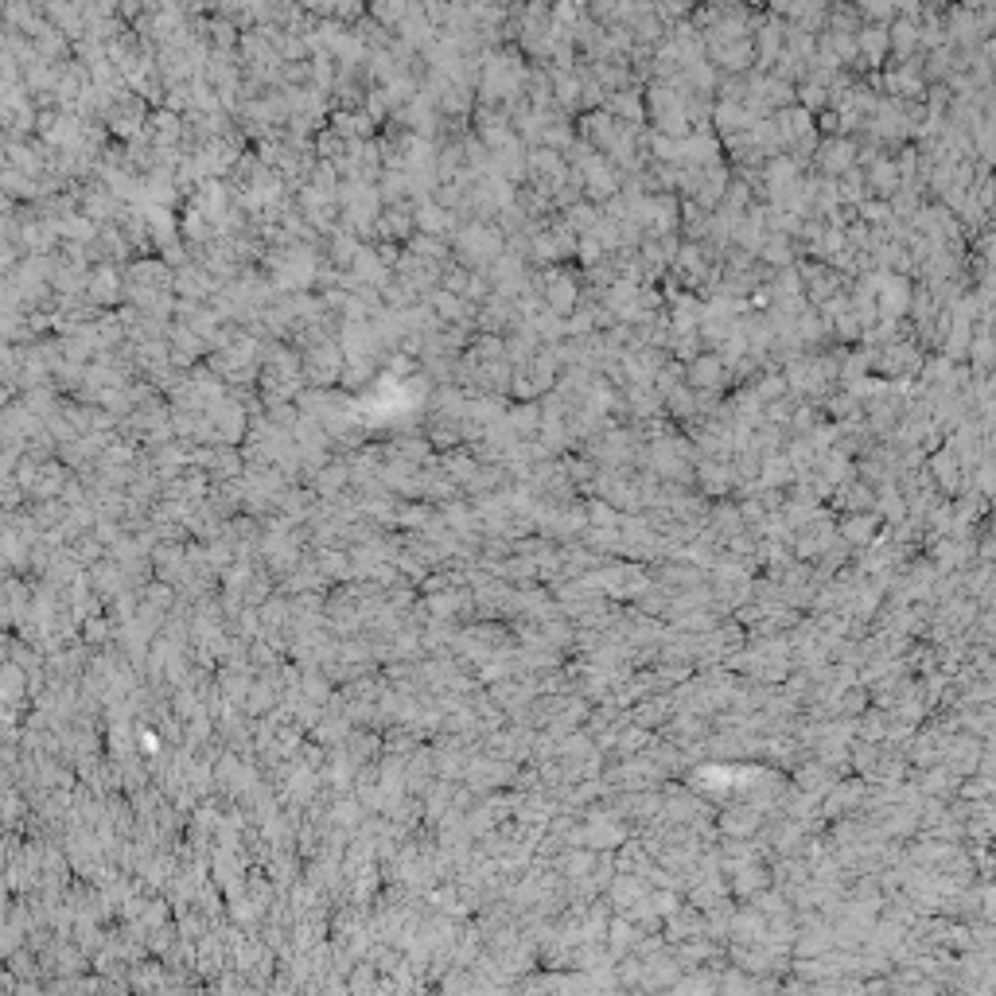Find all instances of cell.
<instances>
[{"instance_id":"cell-1","label":"cell","mask_w":996,"mask_h":996,"mask_svg":"<svg viewBox=\"0 0 996 996\" xmlns=\"http://www.w3.org/2000/svg\"><path fill=\"white\" fill-rule=\"evenodd\" d=\"M43 8L36 0H0V28L16 32V36H36V28L43 24Z\"/></svg>"}]
</instances>
